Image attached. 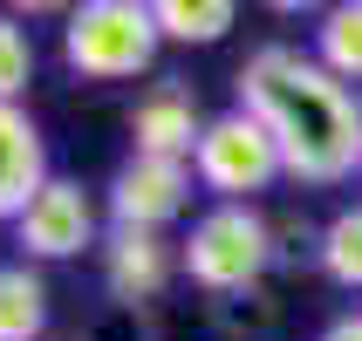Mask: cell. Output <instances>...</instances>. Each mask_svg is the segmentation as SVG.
Segmentation results:
<instances>
[{
	"label": "cell",
	"mask_w": 362,
	"mask_h": 341,
	"mask_svg": "<svg viewBox=\"0 0 362 341\" xmlns=\"http://www.w3.org/2000/svg\"><path fill=\"white\" fill-rule=\"evenodd\" d=\"M315 61L362 96V0H335L315 28Z\"/></svg>",
	"instance_id": "11"
},
{
	"label": "cell",
	"mask_w": 362,
	"mask_h": 341,
	"mask_svg": "<svg viewBox=\"0 0 362 341\" xmlns=\"http://www.w3.org/2000/svg\"><path fill=\"white\" fill-rule=\"evenodd\" d=\"M322 341H362V307L356 314H335V321L322 328Z\"/></svg>",
	"instance_id": "17"
},
{
	"label": "cell",
	"mask_w": 362,
	"mask_h": 341,
	"mask_svg": "<svg viewBox=\"0 0 362 341\" xmlns=\"http://www.w3.org/2000/svg\"><path fill=\"white\" fill-rule=\"evenodd\" d=\"M178 260L185 280L205 287L212 301L253 294V287H267V266H274V219L260 205H212L178 239Z\"/></svg>",
	"instance_id": "2"
},
{
	"label": "cell",
	"mask_w": 362,
	"mask_h": 341,
	"mask_svg": "<svg viewBox=\"0 0 362 341\" xmlns=\"http://www.w3.org/2000/svg\"><path fill=\"white\" fill-rule=\"evenodd\" d=\"M35 82V35L21 28V14H0V102H21Z\"/></svg>",
	"instance_id": "14"
},
{
	"label": "cell",
	"mask_w": 362,
	"mask_h": 341,
	"mask_svg": "<svg viewBox=\"0 0 362 341\" xmlns=\"http://www.w3.org/2000/svg\"><path fill=\"white\" fill-rule=\"evenodd\" d=\"M192 191H199V178H192L185 157H137V150H130V157L117 164L110 191H103V205H110V225L164 232V225H178L185 212H192Z\"/></svg>",
	"instance_id": "6"
},
{
	"label": "cell",
	"mask_w": 362,
	"mask_h": 341,
	"mask_svg": "<svg viewBox=\"0 0 362 341\" xmlns=\"http://www.w3.org/2000/svg\"><path fill=\"white\" fill-rule=\"evenodd\" d=\"M96 266H103V294H110V307H158L164 287L185 273L178 246L164 239V232H137V225H110Z\"/></svg>",
	"instance_id": "7"
},
{
	"label": "cell",
	"mask_w": 362,
	"mask_h": 341,
	"mask_svg": "<svg viewBox=\"0 0 362 341\" xmlns=\"http://www.w3.org/2000/svg\"><path fill=\"white\" fill-rule=\"evenodd\" d=\"M356 178H362V171H356Z\"/></svg>",
	"instance_id": "18"
},
{
	"label": "cell",
	"mask_w": 362,
	"mask_h": 341,
	"mask_svg": "<svg viewBox=\"0 0 362 341\" xmlns=\"http://www.w3.org/2000/svg\"><path fill=\"white\" fill-rule=\"evenodd\" d=\"M89 341H151V307H103Z\"/></svg>",
	"instance_id": "16"
},
{
	"label": "cell",
	"mask_w": 362,
	"mask_h": 341,
	"mask_svg": "<svg viewBox=\"0 0 362 341\" xmlns=\"http://www.w3.org/2000/svg\"><path fill=\"white\" fill-rule=\"evenodd\" d=\"M164 48L151 0H82L62 14V61L82 82H130Z\"/></svg>",
	"instance_id": "3"
},
{
	"label": "cell",
	"mask_w": 362,
	"mask_h": 341,
	"mask_svg": "<svg viewBox=\"0 0 362 341\" xmlns=\"http://www.w3.org/2000/svg\"><path fill=\"white\" fill-rule=\"evenodd\" d=\"M233 109L260 123L294 184H342L362 171V96L315 61V48L267 41L233 76Z\"/></svg>",
	"instance_id": "1"
},
{
	"label": "cell",
	"mask_w": 362,
	"mask_h": 341,
	"mask_svg": "<svg viewBox=\"0 0 362 341\" xmlns=\"http://www.w3.org/2000/svg\"><path fill=\"white\" fill-rule=\"evenodd\" d=\"M151 7H158L164 41H178V48H212V41H226L233 20H240L233 0H151Z\"/></svg>",
	"instance_id": "12"
},
{
	"label": "cell",
	"mask_w": 362,
	"mask_h": 341,
	"mask_svg": "<svg viewBox=\"0 0 362 341\" xmlns=\"http://www.w3.org/2000/svg\"><path fill=\"white\" fill-rule=\"evenodd\" d=\"M48 178V137L35 130L28 102H0V225H14Z\"/></svg>",
	"instance_id": "9"
},
{
	"label": "cell",
	"mask_w": 362,
	"mask_h": 341,
	"mask_svg": "<svg viewBox=\"0 0 362 341\" xmlns=\"http://www.w3.org/2000/svg\"><path fill=\"white\" fill-rule=\"evenodd\" d=\"M130 150L137 157H185L199 150L205 137V116H199V96L185 89V82H151L137 102H130Z\"/></svg>",
	"instance_id": "8"
},
{
	"label": "cell",
	"mask_w": 362,
	"mask_h": 341,
	"mask_svg": "<svg viewBox=\"0 0 362 341\" xmlns=\"http://www.w3.org/2000/svg\"><path fill=\"white\" fill-rule=\"evenodd\" d=\"M48 335V280L41 266L7 260L0 266V341H41Z\"/></svg>",
	"instance_id": "10"
},
{
	"label": "cell",
	"mask_w": 362,
	"mask_h": 341,
	"mask_svg": "<svg viewBox=\"0 0 362 341\" xmlns=\"http://www.w3.org/2000/svg\"><path fill=\"white\" fill-rule=\"evenodd\" d=\"M212 314H219V335H233V341H260V335H274V321H281V301L267 294V287H253V294H233V301H212Z\"/></svg>",
	"instance_id": "15"
},
{
	"label": "cell",
	"mask_w": 362,
	"mask_h": 341,
	"mask_svg": "<svg viewBox=\"0 0 362 341\" xmlns=\"http://www.w3.org/2000/svg\"><path fill=\"white\" fill-rule=\"evenodd\" d=\"M14 246L21 260L41 266V260H82V253H103V219H96V198L82 191L76 178H48L41 198L14 219Z\"/></svg>",
	"instance_id": "5"
},
{
	"label": "cell",
	"mask_w": 362,
	"mask_h": 341,
	"mask_svg": "<svg viewBox=\"0 0 362 341\" xmlns=\"http://www.w3.org/2000/svg\"><path fill=\"white\" fill-rule=\"evenodd\" d=\"M192 178L219 205H253L274 178H287V164L246 109H226V116H205V137L192 150Z\"/></svg>",
	"instance_id": "4"
},
{
	"label": "cell",
	"mask_w": 362,
	"mask_h": 341,
	"mask_svg": "<svg viewBox=\"0 0 362 341\" xmlns=\"http://www.w3.org/2000/svg\"><path fill=\"white\" fill-rule=\"evenodd\" d=\"M315 266H322L335 287L362 294V205H342V212L322 225V253H315Z\"/></svg>",
	"instance_id": "13"
}]
</instances>
